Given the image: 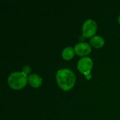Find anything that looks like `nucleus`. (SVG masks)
<instances>
[{
  "instance_id": "9d476101",
  "label": "nucleus",
  "mask_w": 120,
  "mask_h": 120,
  "mask_svg": "<svg viewBox=\"0 0 120 120\" xmlns=\"http://www.w3.org/2000/svg\"><path fill=\"white\" fill-rule=\"evenodd\" d=\"M117 20H118V22L120 24V15L118 16V19Z\"/></svg>"
},
{
  "instance_id": "20e7f679",
  "label": "nucleus",
  "mask_w": 120,
  "mask_h": 120,
  "mask_svg": "<svg viewBox=\"0 0 120 120\" xmlns=\"http://www.w3.org/2000/svg\"><path fill=\"white\" fill-rule=\"evenodd\" d=\"M97 31V23L93 19H87L82 25V34L85 37H92Z\"/></svg>"
},
{
  "instance_id": "7ed1b4c3",
  "label": "nucleus",
  "mask_w": 120,
  "mask_h": 120,
  "mask_svg": "<svg viewBox=\"0 0 120 120\" xmlns=\"http://www.w3.org/2000/svg\"><path fill=\"white\" fill-rule=\"evenodd\" d=\"M77 67L79 71L86 76V79H89L91 78L90 73L93 67V60L90 57L84 56L81 58L77 62Z\"/></svg>"
},
{
  "instance_id": "f03ea898",
  "label": "nucleus",
  "mask_w": 120,
  "mask_h": 120,
  "mask_svg": "<svg viewBox=\"0 0 120 120\" xmlns=\"http://www.w3.org/2000/svg\"><path fill=\"white\" fill-rule=\"evenodd\" d=\"M28 76L22 72H13L8 77V84L13 89H22L27 83Z\"/></svg>"
},
{
  "instance_id": "39448f33",
  "label": "nucleus",
  "mask_w": 120,
  "mask_h": 120,
  "mask_svg": "<svg viewBox=\"0 0 120 120\" xmlns=\"http://www.w3.org/2000/svg\"><path fill=\"white\" fill-rule=\"evenodd\" d=\"M75 53L79 56H83L84 57L85 56L88 55L90 53L91 51V47L89 45V44L86 42H79L77 43L75 46Z\"/></svg>"
},
{
  "instance_id": "f257e3e1",
  "label": "nucleus",
  "mask_w": 120,
  "mask_h": 120,
  "mask_svg": "<svg viewBox=\"0 0 120 120\" xmlns=\"http://www.w3.org/2000/svg\"><path fill=\"white\" fill-rule=\"evenodd\" d=\"M56 82L58 85L64 91L71 89L76 81V77L72 70L68 68L60 69L56 72Z\"/></svg>"
},
{
  "instance_id": "423d86ee",
  "label": "nucleus",
  "mask_w": 120,
  "mask_h": 120,
  "mask_svg": "<svg viewBox=\"0 0 120 120\" xmlns=\"http://www.w3.org/2000/svg\"><path fill=\"white\" fill-rule=\"evenodd\" d=\"M27 81L29 84L34 88L39 87L42 84V78L37 74H34V73L28 75Z\"/></svg>"
},
{
  "instance_id": "0eeeda50",
  "label": "nucleus",
  "mask_w": 120,
  "mask_h": 120,
  "mask_svg": "<svg viewBox=\"0 0 120 120\" xmlns=\"http://www.w3.org/2000/svg\"><path fill=\"white\" fill-rule=\"evenodd\" d=\"M90 44L95 48H101L105 44L103 37L100 35H95L90 39Z\"/></svg>"
},
{
  "instance_id": "1a4fd4ad",
  "label": "nucleus",
  "mask_w": 120,
  "mask_h": 120,
  "mask_svg": "<svg viewBox=\"0 0 120 120\" xmlns=\"http://www.w3.org/2000/svg\"><path fill=\"white\" fill-rule=\"evenodd\" d=\"M21 72H22L23 73H25V75H30V72H31V68L30 65H24L22 68V70Z\"/></svg>"
},
{
  "instance_id": "6e6552de",
  "label": "nucleus",
  "mask_w": 120,
  "mask_h": 120,
  "mask_svg": "<svg viewBox=\"0 0 120 120\" xmlns=\"http://www.w3.org/2000/svg\"><path fill=\"white\" fill-rule=\"evenodd\" d=\"M75 49L71 46H67L63 49L62 51V57L65 60H70L75 56Z\"/></svg>"
}]
</instances>
